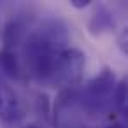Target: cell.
Listing matches in <instances>:
<instances>
[{
    "label": "cell",
    "mask_w": 128,
    "mask_h": 128,
    "mask_svg": "<svg viewBox=\"0 0 128 128\" xmlns=\"http://www.w3.org/2000/svg\"><path fill=\"white\" fill-rule=\"evenodd\" d=\"M126 81H118L112 93V105L123 116H126Z\"/></svg>",
    "instance_id": "7"
},
{
    "label": "cell",
    "mask_w": 128,
    "mask_h": 128,
    "mask_svg": "<svg viewBox=\"0 0 128 128\" xmlns=\"http://www.w3.org/2000/svg\"><path fill=\"white\" fill-rule=\"evenodd\" d=\"M86 68V56L81 49L76 48H65L56 54L53 74L49 86L58 88H76V84L81 81Z\"/></svg>",
    "instance_id": "2"
},
{
    "label": "cell",
    "mask_w": 128,
    "mask_h": 128,
    "mask_svg": "<svg viewBox=\"0 0 128 128\" xmlns=\"http://www.w3.org/2000/svg\"><path fill=\"white\" fill-rule=\"evenodd\" d=\"M126 42H128V34H126V30H123L121 32V35H119V40H118V46H119V49L126 54Z\"/></svg>",
    "instance_id": "8"
},
{
    "label": "cell",
    "mask_w": 128,
    "mask_h": 128,
    "mask_svg": "<svg viewBox=\"0 0 128 128\" xmlns=\"http://www.w3.org/2000/svg\"><path fill=\"white\" fill-rule=\"evenodd\" d=\"M26 21L21 20V18H14L11 20L6 26H4V32H2V40H4V49H9V51H16L18 46H21L28 35V30H26Z\"/></svg>",
    "instance_id": "4"
},
{
    "label": "cell",
    "mask_w": 128,
    "mask_h": 128,
    "mask_svg": "<svg viewBox=\"0 0 128 128\" xmlns=\"http://www.w3.org/2000/svg\"><path fill=\"white\" fill-rule=\"evenodd\" d=\"M116 74L110 68H104L84 88H79V105L88 116L105 114L112 105V93L116 88Z\"/></svg>",
    "instance_id": "1"
},
{
    "label": "cell",
    "mask_w": 128,
    "mask_h": 128,
    "mask_svg": "<svg viewBox=\"0 0 128 128\" xmlns=\"http://www.w3.org/2000/svg\"><path fill=\"white\" fill-rule=\"evenodd\" d=\"M104 128H124L123 123H114V124H109V126H104Z\"/></svg>",
    "instance_id": "10"
},
{
    "label": "cell",
    "mask_w": 128,
    "mask_h": 128,
    "mask_svg": "<svg viewBox=\"0 0 128 128\" xmlns=\"http://www.w3.org/2000/svg\"><path fill=\"white\" fill-rule=\"evenodd\" d=\"M25 128H42V126H37V124H28V126H25Z\"/></svg>",
    "instance_id": "11"
},
{
    "label": "cell",
    "mask_w": 128,
    "mask_h": 128,
    "mask_svg": "<svg viewBox=\"0 0 128 128\" xmlns=\"http://www.w3.org/2000/svg\"><path fill=\"white\" fill-rule=\"evenodd\" d=\"M70 6L76 9H86L91 6V0H70Z\"/></svg>",
    "instance_id": "9"
},
{
    "label": "cell",
    "mask_w": 128,
    "mask_h": 128,
    "mask_svg": "<svg viewBox=\"0 0 128 128\" xmlns=\"http://www.w3.org/2000/svg\"><path fill=\"white\" fill-rule=\"evenodd\" d=\"M0 77H7V79H21V63L20 56L16 51L2 49L0 51Z\"/></svg>",
    "instance_id": "6"
},
{
    "label": "cell",
    "mask_w": 128,
    "mask_h": 128,
    "mask_svg": "<svg viewBox=\"0 0 128 128\" xmlns=\"http://www.w3.org/2000/svg\"><path fill=\"white\" fill-rule=\"evenodd\" d=\"M25 118V105L18 91L0 77V123L4 128H18Z\"/></svg>",
    "instance_id": "3"
},
{
    "label": "cell",
    "mask_w": 128,
    "mask_h": 128,
    "mask_svg": "<svg viewBox=\"0 0 128 128\" xmlns=\"http://www.w3.org/2000/svg\"><path fill=\"white\" fill-rule=\"evenodd\" d=\"M114 28H116V18L104 6H100L93 12V16L90 18V23H88V30L91 35H104V34L112 32Z\"/></svg>",
    "instance_id": "5"
}]
</instances>
